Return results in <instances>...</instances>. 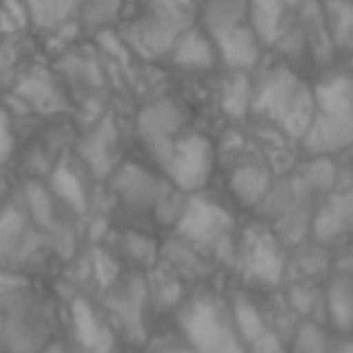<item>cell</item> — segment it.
Instances as JSON below:
<instances>
[{
  "instance_id": "19",
  "label": "cell",
  "mask_w": 353,
  "mask_h": 353,
  "mask_svg": "<svg viewBox=\"0 0 353 353\" xmlns=\"http://www.w3.org/2000/svg\"><path fill=\"white\" fill-rule=\"evenodd\" d=\"M269 187V175L259 167H241L232 176V190L243 204H255Z\"/></svg>"
},
{
  "instance_id": "27",
  "label": "cell",
  "mask_w": 353,
  "mask_h": 353,
  "mask_svg": "<svg viewBox=\"0 0 353 353\" xmlns=\"http://www.w3.org/2000/svg\"><path fill=\"white\" fill-rule=\"evenodd\" d=\"M248 102H250V85H248L245 77H236L234 83L226 88L222 104L230 114L241 116L248 108Z\"/></svg>"
},
{
  "instance_id": "15",
  "label": "cell",
  "mask_w": 353,
  "mask_h": 353,
  "mask_svg": "<svg viewBox=\"0 0 353 353\" xmlns=\"http://www.w3.org/2000/svg\"><path fill=\"white\" fill-rule=\"evenodd\" d=\"M34 24L39 28H55L69 20L83 0H24Z\"/></svg>"
},
{
  "instance_id": "8",
  "label": "cell",
  "mask_w": 353,
  "mask_h": 353,
  "mask_svg": "<svg viewBox=\"0 0 353 353\" xmlns=\"http://www.w3.org/2000/svg\"><path fill=\"white\" fill-rule=\"evenodd\" d=\"M230 224L226 212H222L218 206L210 202L194 199L190 201L189 208L179 222L181 234L189 236L192 240H210L224 226Z\"/></svg>"
},
{
  "instance_id": "13",
  "label": "cell",
  "mask_w": 353,
  "mask_h": 353,
  "mask_svg": "<svg viewBox=\"0 0 353 353\" xmlns=\"http://www.w3.org/2000/svg\"><path fill=\"white\" fill-rule=\"evenodd\" d=\"M116 139V128H114L112 120L106 118L101 124V128L90 136V138L81 145V153L85 155L87 163L90 165V169L94 171V175L104 176L110 173L112 169V161H110V145Z\"/></svg>"
},
{
  "instance_id": "32",
  "label": "cell",
  "mask_w": 353,
  "mask_h": 353,
  "mask_svg": "<svg viewBox=\"0 0 353 353\" xmlns=\"http://www.w3.org/2000/svg\"><path fill=\"white\" fill-rule=\"evenodd\" d=\"M97 39H99V43H101L104 50L112 53L114 57H118V59H120L122 63H128L126 48L122 46V41L116 38L114 34H110V32H99Z\"/></svg>"
},
{
  "instance_id": "9",
  "label": "cell",
  "mask_w": 353,
  "mask_h": 353,
  "mask_svg": "<svg viewBox=\"0 0 353 353\" xmlns=\"http://www.w3.org/2000/svg\"><path fill=\"white\" fill-rule=\"evenodd\" d=\"M38 245V236L28 230L26 216L16 208L0 212V257L22 259Z\"/></svg>"
},
{
  "instance_id": "38",
  "label": "cell",
  "mask_w": 353,
  "mask_h": 353,
  "mask_svg": "<svg viewBox=\"0 0 353 353\" xmlns=\"http://www.w3.org/2000/svg\"><path fill=\"white\" fill-rule=\"evenodd\" d=\"M2 326H4V318L0 314V334H2Z\"/></svg>"
},
{
  "instance_id": "1",
  "label": "cell",
  "mask_w": 353,
  "mask_h": 353,
  "mask_svg": "<svg viewBox=\"0 0 353 353\" xmlns=\"http://www.w3.org/2000/svg\"><path fill=\"white\" fill-rule=\"evenodd\" d=\"M255 108L275 118L292 136H303L312 120V97L308 88L285 69L275 71L261 85Z\"/></svg>"
},
{
  "instance_id": "20",
  "label": "cell",
  "mask_w": 353,
  "mask_h": 353,
  "mask_svg": "<svg viewBox=\"0 0 353 353\" xmlns=\"http://www.w3.org/2000/svg\"><path fill=\"white\" fill-rule=\"evenodd\" d=\"M330 312L334 316V322L340 328L347 330L353 324V299H352V281L345 277L336 279L330 287Z\"/></svg>"
},
{
  "instance_id": "25",
  "label": "cell",
  "mask_w": 353,
  "mask_h": 353,
  "mask_svg": "<svg viewBox=\"0 0 353 353\" xmlns=\"http://www.w3.org/2000/svg\"><path fill=\"white\" fill-rule=\"evenodd\" d=\"M122 0H83V22L87 30H99L112 22L120 12Z\"/></svg>"
},
{
  "instance_id": "18",
  "label": "cell",
  "mask_w": 353,
  "mask_h": 353,
  "mask_svg": "<svg viewBox=\"0 0 353 353\" xmlns=\"http://www.w3.org/2000/svg\"><path fill=\"white\" fill-rule=\"evenodd\" d=\"M248 18V0H210L204 10V22L210 34L241 24Z\"/></svg>"
},
{
  "instance_id": "39",
  "label": "cell",
  "mask_w": 353,
  "mask_h": 353,
  "mask_svg": "<svg viewBox=\"0 0 353 353\" xmlns=\"http://www.w3.org/2000/svg\"><path fill=\"white\" fill-rule=\"evenodd\" d=\"M0 194H2V187H0Z\"/></svg>"
},
{
  "instance_id": "4",
  "label": "cell",
  "mask_w": 353,
  "mask_h": 353,
  "mask_svg": "<svg viewBox=\"0 0 353 353\" xmlns=\"http://www.w3.org/2000/svg\"><path fill=\"white\" fill-rule=\"evenodd\" d=\"M181 34H183V30L165 22L163 18H159L155 14L148 16V18H141L139 22L132 24L124 32L130 46L139 51V55L150 57V59L167 53L173 48L175 39Z\"/></svg>"
},
{
  "instance_id": "22",
  "label": "cell",
  "mask_w": 353,
  "mask_h": 353,
  "mask_svg": "<svg viewBox=\"0 0 353 353\" xmlns=\"http://www.w3.org/2000/svg\"><path fill=\"white\" fill-rule=\"evenodd\" d=\"M175 61L187 65V67H210L214 61V55H212L208 41L201 38L196 32H192L176 48Z\"/></svg>"
},
{
  "instance_id": "3",
  "label": "cell",
  "mask_w": 353,
  "mask_h": 353,
  "mask_svg": "<svg viewBox=\"0 0 353 353\" xmlns=\"http://www.w3.org/2000/svg\"><path fill=\"white\" fill-rule=\"evenodd\" d=\"M181 322L199 352H240L238 341L220 322L212 304L192 303Z\"/></svg>"
},
{
  "instance_id": "30",
  "label": "cell",
  "mask_w": 353,
  "mask_h": 353,
  "mask_svg": "<svg viewBox=\"0 0 353 353\" xmlns=\"http://www.w3.org/2000/svg\"><path fill=\"white\" fill-rule=\"evenodd\" d=\"M296 352H324L326 347V340L322 336V332L312 326V324H306L299 332V338H296Z\"/></svg>"
},
{
  "instance_id": "16",
  "label": "cell",
  "mask_w": 353,
  "mask_h": 353,
  "mask_svg": "<svg viewBox=\"0 0 353 353\" xmlns=\"http://www.w3.org/2000/svg\"><path fill=\"white\" fill-rule=\"evenodd\" d=\"M250 269L257 279L265 283H277L283 269L281 253L275 250V245L267 238H255L250 253Z\"/></svg>"
},
{
  "instance_id": "12",
  "label": "cell",
  "mask_w": 353,
  "mask_h": 353,
  "mask_svg": "<svg viewBox=\"0 0 353 353\" xmlns=\"http://www.w3.org/2000/svg\"><path fill=\"white\" fill-rule=\"evenodd\" d=\"M75 316V334L79 343L88 352H108L112 347L110 332L97 322L90 306L85 301H77L73 304Z\"/></svg>"
},
{
  "instance_id": "34",
  "label": "cell",
  "mask_w": 353,
  "mask_h": 353,
  "mask_svg": "<svg viewBox=\"0 0 353 353\" xmlns=\"http://www.w3.org/2000/svg\"><path fill=\"white\" fill-rule=\"evenodd\" d=\"M252 345H253V352H273V353L283 352L277 338H275L273 334H269V332H263L259 338H255V340L252 341Z\"/></svg>"
},
{
  "instance_id": "6",
  "label": "cell",
  "mask_w": 353,
  "mask_h": 353,
  "mask_svg": "<svg viewBox=\"0 0 353 353\" xmlns=\"http://www.w3.org/2000/svg\"><path fill=\"white\" fill-rule=\"evenodd\" d=\"M183 124V114L179 112L175 104L171 101H161L152 104L139 114L138 130L139 136L150 145L153 155L167 148L171 141V136Z\"/></svg>"
},
{
  "instance_id": "36",
  "label": "cell",
  "mask_w": 353,
  "mask_h": 353,
  "mask_svg": "<svg viewBox=\"0 0 353 353\" xmlns=\"http://www.w3.org/2000/svg\"><path fill=\"white\" fill-rule=\"evenodd\" d=\"M179 285H167L163 289V292H161V301H163V304H173L179 299Z\"/></svg>"
},
{
  "instance_id": "2",
  "label": "cell",
  "mask_w": 353,
  "mask_h": 353,
  "mask_svg": "<svg viewBox=\"0 0 353 353\" xmlns=\"http://www.w3.org/2000/svg\"><path fill=\"white\" fill-rule=\"evenodd\" d=\"M155 157L183 190L201 189L212 167L210 141L201 136H189L176 143L171 139L169 145Z\"/></svg>"
},
{
  "instance_id": "10",
  "label": "cell",
  "mask_w": 353,
  "mask_h": 353,
  "mask_svg": "<svg viewBox=\"0 0 353 353\" xmlns=\"http://www.w3.org/2000/svg\"><path fill=\"white\" fill-rule=\"evenodd\" d=\"M212 36L226 63L234 67H250L257 61L259 48H257L255 36L253 32L241 28V24L212 32Z\"/></svg>"
},
{
  "instance_id": "35",
  "label": "cell",
  "mask_w": 353,
  "mask_h": 353,
  "mask_svg": "<svg viewBox=\"0 0 353 353\" xmlns=\"http://www.w3.org/2000/svg\"><path fill=\"white\" fill-rule=\"evenodd\" d=\"M10 145H12V139L6 132V120L2 118V112H0V157L8 153Z\"/></svg>"
},
{
  "instance_id": "5",
  "label": "cell",
  "mask_w": 353,
  "mask_h": 353,
  "mask_svg": "<svg viewBox=\"0 0 353 353\" xmlns=\"http://www.w3.org/2000/svg\"><path fill=\"white\" fill-rule=\"evenodd\" d=\"M352 116L328 112L318 114L316 120H310L304 132L306 150L312 153L338 152L352 143Z\"/></svg>"
},
{
  "instance_id": "28",
  "label": "cell",
  "mask_w": 353,
  "mask_h": 353,
  "mask_svg": "<svg viewBox=\"0 0 353 353\" xmlns=\"http://www.w3.org/2000/svg\"><path fill=\"white\" fill-rule=\"evenodd\" d=\"M26 199H28V206L32 208L34 218L38 220L41 226L51 228V202L48 192L38 185H28Z\"/></svg>"
},
{
  "instance_id": "33",
  "label": "cell",
  "mask_w": 353,
  "mask_h": 353,
  "mask_svg": "<svg viewBox=\"0 0 353 353\" xmlns=\"http://www.w3.org/2000/svg\"><path fill=\"white\" fill-rule=\"evenodd\" d=\"M94 265H97V275L101 279L102 285H108V283L116 277V265H114L104 253H97Z\"/></svg>"
},
{
  "instance_id": "26",
  "label": "cell",
  "mask_w": 353,
  "mask_h": 353,
  "mask_svg": "<svg viewBox=\"0 0 353 353\" xmlns=\"http://www.w3.org/2000/svg\"><path fill=\"white\" fill-rule=\"evenodd\" d=\"M236 322H238V328L241 332V338L245 341H250V343L265 332L261 318H259L257 310L250 303L240 301V303L236 304Z\"/></svg>"
},
{
  "instance_id": "21",
  "label": "cell",
  "mask_w": 353,
  "mask_h": 353,
  "mask_svg": "<svg viewBox=\"0 0 353 353\" xmlns=\"http://www.w3.org/2000/svg\"><path fill=\"white\" fill-rule=\"evenodd\" d=\"M18 94H22L26 101L34 102L36 108L41 112H51L57 108H63L61 99L55 94V90L51 88V85L46 79L39 77H30L22 81V85L18 87Z\"/></svg>"
},
{
  "instance_id": "7",
  "label": "cell",
  "mask_w": 353,
  "mask_h": 353,
  "mask_svg": "<svg viewBox=\"0 0 353 353\" xmlns=\"http://www.w3.org/2000/svg\"><path fill=\"white\" fill-rule=\"evenodd\" d=\"M112 187L128 204L134 206H150L153 202H161L167 196L165 183L138 165H124L114 175Z\"/></svg>"
},
{
  "instance_id": "23",
  "label": "cell",
  "mask_w": 353,
  "mask_h": 353,
  "mask_svg": "<svg viewBox=\"0 0 353 353\" xmlns=\"http://www.w3.org/2000/svg\"><path fill=\"white\" fill-rule=\"evenodd\" d=\"M328 14L336 43L340 48H352V0H328Z\"/></svg>"
},
{
  "instance_id": "17",
  "label": "cell",
  "mask_w": 353,
  "mask_h": 353,
  "mask_svg": "<svg viewBox=\"0 0 353 353\" xmlns=\"http://www.w3.org/2000/svg\"><path fill=\"white\" fill-rule=\"evenodd\" d=\"M287 0H248V16H252L257 36L265 41H275L279 36V20Z\"/></svg>"
},
{
  "instance_id": "37",
  "label": "cell",
  "mask_w": 353,
  "mask_h": 353,
  "mask_svg": "<svg viewBox=\"0 0 353 353\" xmlns=\"http://www.w3.org/2000/svg\"><path fill=\"white\" fill-rule=\"evenodd\" d=\"M6 65H8V57H6V53L4 50H0V73L6 69Z\"/></svg>"
},
{
  "instance_id": "29",
  "label": "cell",
  "mask_w": 353,
  "mask_h": 353,
  "mask_svg": "<svg viewBox=\"0 0 353 353\" xmlns=\"http://www.w3.org/2000/svg\"><path fill=\"white\" fill-rule=\"evenodd\" d=\"M126 245L132 255L139 259L141 263L152 265L155 261V241L152 238H145L139 234H130L126 238Z\"/></svg>"
},
{
  "instance_id": "31",
  "label": "cell",
  "mask_w": 353,
  "mask_h": 353,
  "mask_svg": "<svg viewBox=\"0 0 353 353\" xmlns=\"http://www.w3.org/2000/svg\"><path fill=\"white\" fill-rule=\"evenodd\" d=\"M310 179L316 187L320 189H330L334 185V179H336V169L334 165L330 163L328 159H320L310 167Z\"/></svg>"
},
{
  "instance_id": "24",
  "label": "cell",
  "mask_w": 353,
  "mask_h": 353,
  "mask_svg": "<svg viewBox=\"0 0 353 353\" xmlns=\"http://www.w3.org/2000/svg\"><path fill=\"white\" fill-rule=\"evenodd\" d=\"M51 187L53 190L63 199L71 208L75 210H85L87 206V201H85V192H83V187L81 183L77 181V176L67 169V167H59L53 176H51Z\"/></svg>"
},
{
  "instance_id": "11",
  "label": "cell",
  "mask_w": 353,
  "mask_h": 353,
  "mask_svg": "<svg viewBox=\"0 0 353 353\" xmlns=\"http://www.w3.org/2000/svg\"><path fill=\"white\" fill-rule=\"evenodd\" d=\"M352 226V192L334 196L318 212L314 220V234L318 240L328 241Z\"/></svg>"
},
{
  "instance_id": "14",
  "label": "cell",
  "mask_w": 353,
  "mask_h": 353,
  "mask_svg": "<svg viewBox=\"0 0 353 353\" xmlns=\"http://www.w3.org/2000/svg\"><path fill=\"white\" fill-rule=\"evenodd\" d=\"M352 79L336 77L316 88V101L322 112L352 116Z\"/></svg>"
}]
</instances>
